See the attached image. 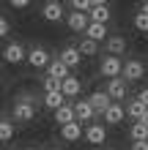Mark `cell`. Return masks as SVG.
Segmentation results:
<instances>
[{
  "label": "cell",
  "instance_id": "6da1fadb",
  "mask_svg": "<svg viewBox=\"0 0 148 150\" xmlns=\"http://www.w3.org/2000/svg\"><path fill=\"white\" fill-rule=\"evenodd\" d=\"M14 117L22 120V123L33 120V117H36V104H33V101H25V98H16L14 101Z\"/></svg>",
  "mask_w": 148,
  "mask_h": 150
},
{
  "label": "cell",
  "instance_id": "7a4b0ae2",
  "mask_svg": "<svg viewBox=\"0 0 148 150\" xmlns=\"http://www.w3.org/2000/svg\"><path fill=\"white\" fill-rule=\"evenodd\" d=\"M121 66H124L121 55H107V57H102L99 71H102L104 76H121Z\"/></svg>",
  "mask_w": 148,
  "mask_h": 150
},
{
  "label": "cell",
  "instance_id": "3957f363",
  "mask_svg": "<svg viewBox=\"0 0 148 150\" xmlns=\"http://www.w3.org/2000/svg\"><path fill=\"white\" fill-rule=\"evenodd\" d=\"M121 74H124V79H126V82H137V79H143L145 66L140 63V60H126V63L121 66Z\"/></svg>",
  "mask_w": 148,
  "mask_h": 150
},
{
  "label": "cell",
  "instance_id": "277c9868",
  "mask_svg": "<svg viewBox=\"0 0 148 150\" xmlns=\"http://www.w3.org/2000/svg\"><path fill=\"white\" fill-rule=\"evenodd\" d=\"M25 52H28V49H25L22 44L11 41V44L3 49V60H6V63H11V66H19L22 60H25Z\"/></svg>",
  "mask_w": 148,
  "mask_h": 150
},
{
  "label": "cell",
  "instance_id": "5b68a950",
  "mask_svg": "<svg viewBox=\"0 0 148 150\" xmlns=\"http://www.w3.org/2000/svg\"><path fill=\"white\" fill-rule=\"evenodd\" d=\"M25 60H28L33 68H44V66L49 63V52H47L44 47H33L30 52H25Z\"/></svg>",
  "mask_w": 148,
  "mask_h": 150
},
{
  "label": "cell",
  "instance_id": "8992f818",
  "mask_svg": "<svg viewBox=\"0 0 148 150\" xmlns=\"http://www.w3.org/2000/svg\"><path fill=\"white\" fill-rule=\"evenodd\" d=\"M41 16H44L47 22H60V19H63V6H60V0H49V3H44Z\"/></svg>",
  "mask_w": 148,
  "mask_h": 150
},
{
  "label": "cell",
  "instance_id": "52a82bcc",
  "mask_svg": "<svg viewBox=\"0 0 148 150\" xmlns=\"http://www.w3.org/2000/svg\"><path fill=\"white\" fill-rule=\"evenodd\" d=\"M110 96V98H126V79H121V76H110V82H107V90H104Z\"/></svg>",
  "mask_w": 148,
  "mask_h": 150
},
{
  "label": "cell",
  "instance_id": "ba28073f",
  "mask_svg": "<svg viewBox=\"0 0 148 150\" xmlns=\"http://www.w3.org/2000/svg\"><path fill=\"white\" fill-rule=\"evenodd\" d=\"M102 117H104V123H107V126H118V123L126 117V112H124V107H121V104H112V101H110V107L102 112Z\"/></svg>",
  "mask_w": 148,
  "mask_h": 150
},
{
  "label": "cell",
  "instance_id": "9c48e42d",
  "mask_svg": "<svg viewBox=\"0 0 148 150\" xmlns=\"http://www.w3.org/2000/svg\"><path fill=\"white\" fill-rule=\"evenodd\" d=\"M85 139H88L91 145H104V139H107V128H104L102 123H91V126L85 128Z\"/></svg>",
  "mask_w": 148,
  "mask_h": 150
},
{
  "label": "cell",
  "instance_id": "30bf717a",
  "mask_svg": "<svg viewBox=\"0 0 148 150\" xmlns=\"http://www.w3.org/2000/svg\"><path fill=\"white\" fill-rule=\"evenodd\" d=\"M74 107V120H80V123H91V117L96 112H93V107L88 104V98H80L77 104H71Z\"/></svg>",
  "mask_w": 148,
  "mask_h": 150
},
{
  "label": "cell",
  "instance_id": "8fae6325",
  "mask_svg": "<svg viewBox=\"0 0 148 150\" xmlns=\"http://www.w3.org/2000/svg\"><path fill=\"white\" fill-rule=\"evenodd\" d=\"M60 137L69 139V142H77V139L82 137V123H80V120H69V123H63V126H60Z\"/></svg>",
  "mask_w": 148,
  "mask_h": 150
},
{
  "label": "cell",
  "instance_id": "7c38bea8",
  "mask_svg": "<svg viewBox=\"0 0 148 150\" xmlns=\"http://www.w3.org/2000/svg\"><path fill=\"white\" fill-rule=\"evenodd\" d=\"M58 60L69 68V71H71V68H77V66L82 63V55L77 52V47H66L63 52H60V57H58Z\"/></svg>",
  "mask_w": 148,
  "mask_h": 150
},
{
  "label": "cell",
  "instance_id": "4fadbf2b",
  "mask_svg": "<svg viewBox=\"0 0 148 150\" xmlns=\"http://www.w3.org/2000/svg\"><path fill=\"white\" fill-rule=\"evenodd\" d=\"M85 14H88V19H91V22H104V25H107V22H110V16H112V11L107 8V3L91 6V8H88Z\"/></svg>",
  "mask_w": 148,
  "mask_h": 150
},
{
  "label": "cell",
  "instance_id": "5bb4252c",
  "mask_svg": "<svg viewBox=\"0 0 148 150\" xmlns=\"http://www.w3.org/2000/svg\"><path fill=\"white\" fill-rule=\"evenodd\" d=\"M110 101H112V98H110L104 90H96V93H91V96H88V104L93 107V112H96V115H102L104 109H107V107H110Z\"/></svg>",
  "mask_w": 148,
  "mask_h": 150
},
{
  "label": "cell",
  "instance_id": "9a60e30c",
  "mask_svg": "<svg viewBox=\"0 0 148 150\" xmlns=\"http://www.w3.org/2000/svg\"><path fill=\"white\" fill-rule=\"evenodd\" d=\"M80 90H82V82L77 76L66 74L63 79H60V93H63V96H80Z\"/></svg>",
  "mask_w": 148,
  "mask_h": 150
},
{
  "label": "cell",
  "instance_id": "2e32d148",
  "mask_svg": "<svg viewBox=\"0 0 148 150\" xmlns=\"http://www.w3.org/2000/svg\"><path fill=\"white\" fill-rule=\"evenodd\" d=\"M85 36H88V38H93V41H104V38H107V25H104V22H91L88 19V25H85Z\"/></svg>",
  "mask_w": 148,
  "mask_h": 150
},
{
  "label": "cell",
  "instance_id": "e0dca14e",
  "mask_svg": "<svg viewBox=\"0 0 148 150\" xmlns=\"http://www.w3.org/2000/svg\"><path fill=\"white\" fill-rule=\"evenodd\" d=\"M66 25H69L74 33H82L85 25H88V14H85V11H71V14L66 16Z\"/></svg>",
  "mask_w": 148,
  "mask_h": 150
},
{
  "label": "cell",
  "instance_id": "ac0fdd59",
  "mask_svg": "<svg viewBox=\"0 0 148 150\" xmlns=\"http://www.w3.org/2000/svg\"><path fill=\"white\" fill-rule=\"evenodd\" d=\"M77 52H80L82 57H93V55L99 52V41H93V38L85 36V38L80 41V47H77Z\"/></svg>",
  "mask_w": 148,
  "mask_h": 150
},
{
  "label": "cell",
  "instance_id": "d6986e66",
  "mask_svg": "<svg viewBox=\"0 0 148 150\" xmlns=\"http://www.w3.org/2000/svg\"><path fill=\"white\" fill-rule=\"evenodd\" d=\"M55 120H58V126H63V123H69V120H74V107L71 104H60V107L55 109Z\"/></svg>",
  "mask_w": 148,
  "mask_h": 150
},
{
  "label": "cell",
  "instance_id": "ffe728a7",
  "mask_svg": "<svg viewBox=\"0 0 148 150\" xmlns=\"http://www.w3.org/2000/svg\"><path fill=\"white\" fill-rule=\"evenodd\" d=\"M44 68H47V76H55V79H63V76L69 74V68L60 63V60H52V57H49V63H47Z\"/></svg>",
  "mask_w": 148,
  "mask_h": 150
},
{
  "label": "cell",
  "instance_id": "44dd1931",
  "mask_svg": "<svg viewBox=\"0 0 148 150\" xmlns=\"http://www.w3.org/2000/svg\"><path fill=\"white\" fill-rule=\"evenodd\" d=\"M63 98H66V96L60 93V90H47V96H44V107H47V109H58L60 104H63Z\"/></svg>",
  "mask_w": 148,
  "mask_h": 150
},
{
  "label": "cell",
  "instance_id": "7402d4cb",
  "mask_svg": "<svg viewBox=\"0 0 148 150\" xmlns=\"http://www.w3.org/2000/svg\"><path fill=\"white\" fill-rule=\"evenodd\" d=\"M107 52L110 55H121V52H126V41L121 36H110L107 38Z\"/></svg>",
  "mask_w": 148,
  "mask_h": 150
},
{
  "label": "cell",
  "instance_id": "603a6c76",
  "mask_svg": "<svg viewBox=\"0 0 148 150\" xmlns=\"http://www.w3.org/2000/svg\"><path fill=\"white\" fill-rule=\"evenodd\" d=\"M14 137V123L8 117H0V142H8Z\"/></svg>",
  "mask_w": 148,
  "mask_h": 150
},
{
  "label": "cell",
  "instance_id": "cb8c5ba5",
  "mask_svg": "<svg viewBox=\"0 0 148 150\" xmlns=\"http://www.w3.org/2000/svg\"><path fill=\"white\" fill-rule=\"evenodd\" d=\"M143 109H145V104H143L140 98H134V101H129V104H126V109H124V112L129 115V117H134V120H137V117L143 115Z\"/></svg>",
  "mask_w": 148,
  "mask_h": 150
},
{
  "label": "cell",
  "instance_id": "d4e9b609",
  "mask_svg": "<svg viewBox=\"0 0 148 150\" xmlns=\"http://www.w3.org/2000/svg\"><path fill=\"white\" fill-rule=\"evenodd\" d=\"M129 137L132 139H148V126H143L140 120H134V126L129 128Z\"/></svg>",
  "mask_w": 148,
  "mask_h": 150
},
{
  "label": "cell",
  "instance_id": "484cf974",
  "mask_svg": "<svg viewBox=\"0 0 148 150\" xmlns=\"http://www.w3.org/2000/svg\"><path fill=\"white\" fill-rule=\"evenodd\" d=\"M134 28L143 30V33H148V14H145V11H140V14L134 16Z\"/></svg>",
  "mask_w": 148,
  "mask_h": 150
},
{
  "label": "cell",
  "instance_id": "4316f807",
  "mask_svg": "<svg viewBox=\"0 0 148 150\" xmlns=\"http://www.w3.org/2000/svg\"><path fill=\"white\" fill-rule=\"evenodd\" d=\"M69 3H71L74 11H88L91 8V0H69Z\"/></svg>",
  "mask_w": 148,
  "mask_h": 150
},
{
  "label": "cell",
  "instance_id": "83f0119b",
  "mask_svg": "<svg viewBox=\"0 0 148 150\" xmlns=\"http://www.w3.org/2000/svg\"><path fill=\"white\" fill-rule=\"evenodd\" d=\"M44 90H60V79L47 76V79H44Z\"/></svg>",
  "mask_w": 148,
  "mask_h": 150
},
{
  "label": "cell",
  "instance_id": "f1b7e54d",
  "mask_svg": "<svg viewBox=\"0 0 148 150\" xmlns=\"http://www.w3.org/2000/svg\"><path fill=\"white\" fill-rule=\"evenodd\" d=\"M132 150H148V139H134V142H132Z\"/></svg>",
  "mask_w": 148,
  "mask_h": 150
},
{
  "label": "cell",
  "instance_id": "f546056e",
  "mask_svg": "<svg viewBox=\"0 0 148 150\" xmlns=\"http://www.w3.org/2000/svg\"><path fill=\"white\" fill-rule=\"evenodd\" d=\"M6 36H8V19L0 16V38H6Z\"/></svg>",
  "mask_w": 148,
  "mask_h": 150
},
{
  "label": "cell",
  "instance_id": "4dcf8cb0",
  "mask_svg": "<svg viewBox=\"0 0 148 150\" xmlns=\"http://www.w3.org/2000/svg\"><path fill=\"white\" fill-rule=\"evenodd\" d=\"M11 6L14 8H25V6H30V0H11Z\"/></svg>",
  "mask_w": 148,
  "mask_h": 150
},
{
  "label": "cell",
  "instance_id": "1f68e13d",
  "mask_svg": "<svg viewBox=\"0 0 148 150\" xmlns=\"http://www.w3.org/2000/svg\"><path fill=\"white\" fill-rule=\"evenodd\" d=\"M137 98H140L145 107H148V87H145V90H140V96H137Z\"/></svg>",
  "mask_w": 148,
  "mask_h": 150
},
{
  "label": "cell",
  "instance_id": "d6a6232c",
  "mask_svg": "<svg viewBox=\"0 0 148 150\" xmlns=\"http://www.w3.org/2000/svg\"><path fill=\"white\" fill-rule=\"evenodd\" d=\"M137 120H140V123H143V126H148V107L143 109V115H140V117H137Z\"/></svg>",
  "mask_w": 148,
  "mask_h": 150
},
{
  "label": "cell",
  "instance_id": "836d02e7",
  "mask_svg": "<svg viewBox=\"0 0 148 150\" xmlns=\"http://www.w3.org/2000/svg\"><path fill=\"white\" fill-rule=\"evenodd\" d=\"M99 3H107V0H91V6H99Z\"/></svg>",
  "mask_w": 148,
  "mask_h": 150
},
{
  "label": "cell",
  "instance_id": "e575fe53",
  "mask_svg": "<svg viewBox=\"0 0 148 150\" xmlns=\"http://www.w3.org/2000/svg\"><path fill=\"white\" fill-rule=\"evenodd\" d=\"M143 11H145V14H148V0H145V3H143Z\"/></svg>",
  "mask_w": 148,
  "mask_h": 150
},
{
  "label": "cell",
  "instance_id": "d590c367",
  "mask_svg": "<svg viewBox=\"0 0 148 150\" xmlns=\"http://www.w3.org/2000/svg\"><path fill=\"white\" fill-rule=\"evenodd\" d=\"M28 150H36V147H28Z\"/></svg>",
  "mask_w": 148,
  "mask_h": 150
},
{
  "label": "cell",
  "instance_id": "8d00e7d4",
  "mask_svg": "<svg viewBox=\"0 0 148 150\" xmlns=\"http://www.w3.org/2000/svg\"><path fill=\"white\" fill-rule=\"evenodd\" d=\"M52 150H58V147H52Z\"/></svg>",
  "mask_w": 148,
  "mask_h": 150
},
{
  "label": "cell",
  "instance_id": "74e56055",
  "mask_svg": "<svg viewBox=\"0 0 148 150\" xmlns=\"http://www.w3.org/2000/svg\"><path fill=\"white\" fill-rule=\"evenodd\" d=\"M60 3H63V0H60Z\"/></svg>",
  "mask_w": 148,
  "mask_h": 150
}]
</instances>
